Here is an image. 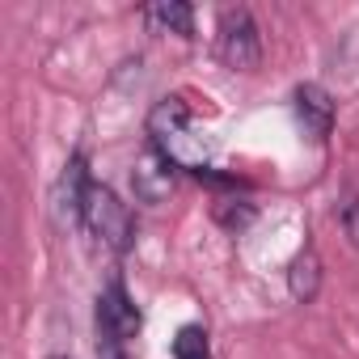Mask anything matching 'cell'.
Masks as SVG:
<instances>
[{"label":"cell","mask_w":359,"mask_h":359,"mask_svg":"<svg viewBox=\"0 0 359 359\" xmlns=\"http://www.w3.org/2000/svg\"><path fill=\"white\" fill-rule=\"evenodd\" d=\"M140 334V309L131 304L127 287L114 279L97 296V355L102 359H123V346Z\"/></svg>","instance_id":"obj_1"},{"label":"cell","mask_w":359,"mask_h":359,"mask_svg":"<svg viewBox=\"0 0 359 359\" xmlns=\"http://www.w3.org/2000/svg\"><path fill=\"white\" fill-rule=\"evenodd\" d=\"M102 245H110L114 254H127L131 241H135V220L127 212V203H118V195L102 182L89 187V199H85V220H81Z\"/></svg>","instance_id":"obj_2"},{"label":"cell","mask_w":359,"mask_h":359,"mask_svg":"<svg viewBox=\"0 0 359 359\" xmlns=\"http://www.w3.org/2000/svg\"><path fill=\"white\" fill-rule=\"evenodd\" d=\"M220 60L237 72H254L262 64V39H258L250 9H224L220 13Z\"/></svg>","instance_id":"obj_3"},{"label":"cell","mask_w":359,"mask_h":359,"mask_svg":"<svg viewBox=\"0 0 359 359\" xmlns=\"http://www.w3.org/2000/svg\"><path fill=\"white\" fill-rule=\"evenodd\" d=\"M173 182H177V165L156 144H148L135 156V165H131V191H135V199L148 203V208H161L173 195Z\"/></svg>","instance_id":"obj_4"},{"label":"cell","mask_w":359,"mask_h":359,"mask_svg":"<svg viewBox=\"0 0 359 359\" xmlns=\"http://www.w3.org/2000/svg\"><path fill=\"white\" fill-rule=\"evenodd\" d=\"M89 169H85V156H72L64 165V177L55 187V216L60 224H81L85 220V199H89Z\"/></svg>","instance_id":"obj_5"},{"label":"cell","mask_w":359,"mask_h":359,"mask_svg":"<svg viewBox=\"0 0 359 359\" xmlns=\"http://www.w3.org/2000/svg\"><path fill=\"white\" fill-rule=\"evenodd\" d=\"M296 118L313 144H325L334 131V97L321 85H300L296 89Z\"/></svg>","instance_id":"obj_6"},{"label":"cell","mask_w":359,"mask_h":359,"mask_svg":"<svg viewBox=\"0 0 359 359\" xmlns=\"http://www.w3.org/2000/svg\"><path fill=\"white\" fill-rule=\"evenodd\" d=\"M187 131H191V110H187L182 97H165V102L152 106V114H148V135H152L156 148H169L173 140H182Z\"/></svg>","instance_id":"obj_7"},{"label":"cell","mask_w":359,"mask_h":359,"mask_svg":"<svg viewBox=\"0 0 359 359\" xmlns=\"http://www.w3.org/2000/svg\"><path fill=\"white\" fill-rule=\"evenodd\" d=\"M287 292H292V300H300V304H309V300L321 292V258H317L313 250H300V254L292 258V266H287Z\"/></svg>","instance_id":"obj_8"},{"label":"cell","mask_w":359,"mask_h":359,"mask_svg":"<svg viewBox=\"0 0 359 359\" xmlns=\"http://www.w3.org/2000/svg\"><path fill=\"white\" fill-rule=\"evenodd\" d=\"M144 22L148 26H156L161 34H182V39H191L195 34V9L191 5H152V9H144Z\"/></svg>","instance_id":"obj_9"},{"label":"cell","mask_w":359,"mask_h":359,"mask_svg":"<svg viewBox=\"0 0 359 359\" xmlns=\"http://www.w3.org/2000/svg\"><path fill=\"white\" fill-rule=\"evenodd\" d=\"M173 359H212L208 351V330L203 325H182L173 338Z\"/></svg>","instance_id":"obj_10"},{"label":"cell","mask_w":359,"mask_h":359,"mask_svg":"<svg viewBox=\"0 0 359 359\" xmlns=\"http://www.w3.org/2000/svg\"><path fill=\"white\" fill-rule=\"evenodd\" d=\"M216 220H220L224 229L241 233V229L254 220V203H245V199H220V203H216Z\"/></svg>","instance_id":"obj_11"},{"label":"cell","mask_w":359,"mask_h":359,"mask_svg":"<svg viewBox=\"0 0 359 359\" xmlns=\"http://www.w3.org/2000/svg\"><path fill=\"white\" fill-rule=\"evenodd\" d=\"M338 224L346 233V241L359 250V191H346L342 203H338Z\"/></svg>","instance_id":"obj_12"},{"label":"cell","mask_w":359,"mask_h":359,"mask_svg":"<svg viewBox=\"0 0 359 359\" xmlns=\"http://www.w3.org/2000/svg\"><path fill=\"white\" fill-rule=\"evenodd\" d=\"M60 359H64V355H60Z\"/></svg>","instance_id":"obj_13"}]
</instances>
